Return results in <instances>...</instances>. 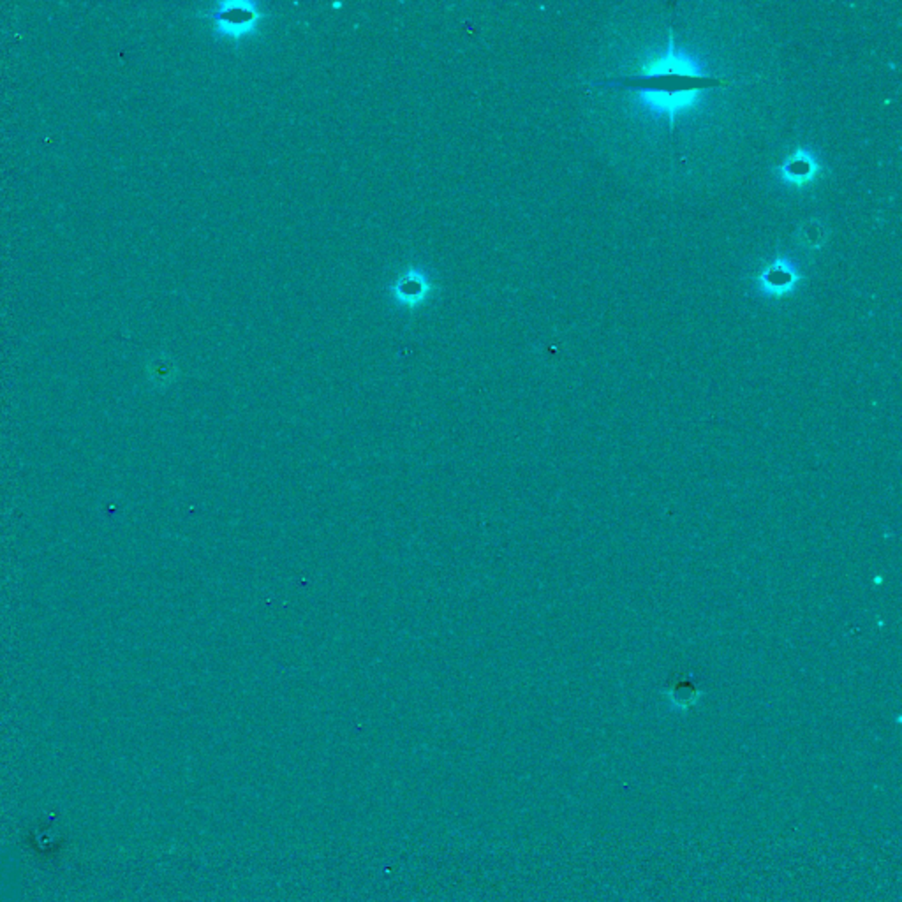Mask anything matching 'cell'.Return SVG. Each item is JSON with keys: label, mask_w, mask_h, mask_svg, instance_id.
Segmentation results:
<instances>
[{"label": "cell", "mask_w": 902, "mask_h": 902, "mask_svg": "<svg viewBox=\"0 0 902 902\" xmlns=\"http://www.w3.org/2000/svg\"><path fill=\"white\" fill-rule=\"evenodd\" d=\"M430 291H432V284L428 282L425 273H421L416 268H410L404 273H401L399 279L395 280V284L392 286V293H394L395 300L410 311L416 309L419 304H423L428 298Z\"/></svg>", "instance_id": "obj_2"}, {"label": "cell", "mask_w": 902, "mask_h": 902, "mask_svg": "<svg viewBox=\"0 0 902 902\" xmlns=\"http://www.w3.org/2000/svg\"><path fill=\"white\" fill-rule=\"evenodd\" d=\"M779 169L786 182L793 185H804L811 182L818 173V163L808 152H799L792 156Z\"/></svg>", "instance_id": "obj_5"}, {"label": "cell", "mask_w": 902, "mask_h": 902, "mask_svg": "<svg viewBox=\"0 0 902 902\" xmlns=\"http://www.w3.org/2000/svg\"><path fill=\"white\" fill-rule=\"evenodd\" d=\"M797 279H799V275L792 264H788L786 261H776L760 273L758 280H760V286L765 293L781 297V295L792 291Z\"/></svg>", "instance_id": "obj_4"}, {"label": "cell", "mask_w": 902, "mask_h": 902, "mask_svg": "<svg viewBox=\"0 0 902 902\" xmlns=\"http://www.w3.org/2000/svg\"><path fill=\"white\" fill-rule=\"evenodd\" d=\"M664 693L675 709L686 711L698 702L702 687L700 682L696 680V675L691 670L687 671L675 670L666 682Z\"/></svg>", "instance_id": "obj_3"}, {"label": "cell", "mask_w": 902, "mask_h": 902, "mask_svg": "<svg viewBox=\"0 0 902 902\" xmlns=\"http://www.w3.org/2000/svg\"><path fill=\"white\" fill-rule=\"evenodd\" d=\"M208 16L214 20L215 28L224 37H230L235 41H240L242 37L254 32L259 20H261V12H259L257 5L250 4V2L217 4L215 9Z\"/></svg>", "instance_id": "obj_1"}]
</instances>
